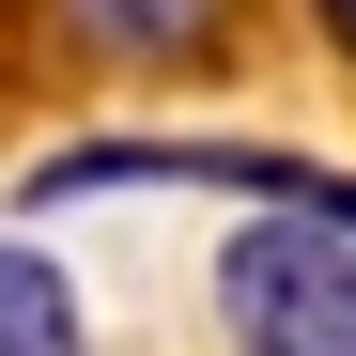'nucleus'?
<instances>
[{"mask_svg": "<svg viewBox=\"0 0 356 356\" xmlns=\"http://www.w3.org/2000/svg\"><path fill=\"white\" fill-rule=\"evenodd\" d=\"M217 325H232V356H356V232L248 217L217 248Z\"/></svg>", "mask_w": 356, "mask_h": 356, "instance_id": "nucleus-1", "label": "nucleus"}, {"mask_svg": "<svg viewBox=\"0 0 356 356\" xmlns=\"http://www.w3.org/2000/svg\"><path fill=\"white\" fill-rule=\"evenodd\" d=\"M0 356H93V325H78V279L47 264V248H0Z\"/></svg>", "mask_w": 356, "mask_h": 356, "instance_id": "nucleus-2", "label": "nucleus"}, {"mask_svg": "<svg viewBox=\"0 0 356 356\" xmlns=\"http://www.w3.org/2000/svg\"><path fill=\"white\" fill-rule=\"evenodd\" d=\"M78 16H93L108 47H140V63H186V47L232 31V0H78Z\"/></svg>", "mask_w": 356, "mask_h": 356, "instance_id": "nucleus-3", "label": "nucleus"}, {"mask_svg": "<svg viewBox=\"0 0 356 356\" xmlns=\"http://www.w3.org/2000/svg\"><path fill=\"white\" fill-rule=\"evenodd\" d=\"M310 16H325V47H341V63H356V0H310Z\"/></svg>", "mask_w": 356, "mask_h": 356, "instance_id": "nucleus-4", "label": "nucleus"}]
</instances>
